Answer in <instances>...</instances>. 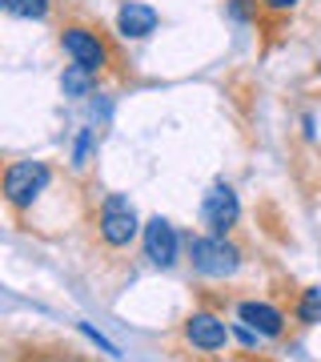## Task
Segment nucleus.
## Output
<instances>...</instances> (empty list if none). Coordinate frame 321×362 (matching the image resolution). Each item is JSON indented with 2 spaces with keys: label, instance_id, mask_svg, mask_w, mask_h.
I'll return each instance as SVG.
<instances>
[{
  "label": "nucleus",
  "instance_id": "obj_1",
  "mask_svg": "<svg viewBox=\"0 0 321 362\" xmlns=\"http://www.w3.org/2000/svg\"><path fill=\"white\" fill-rule=\"evenodd\" d=\"M189 262H193V270L205 274V278H229L241 266V250L233 246V242H225L221 233L189 238Z\"/></svg>",
  "mask_w": 321,
  "mask_h": 362
},
{
  "label": "nucleus",
  "instance_id": "obj_2",
  "mask_svg": "<svg viewBox=\"0 0 321 362\" xmlns=\"http://www.w3.org/2000/svg\"><path fill=\"white\" fill-rule=\"evenodd\" d=\"M49 181H52V173L44 161H13L4 169V197H8V206L25 209L49 189Z\"/></svg>",
  "mask_w": 321,
  "mask_h": 362
},
{
  "label": "nucleus",
  "instance_id": "obj_3",
  "mask_svg": "<svg viewBox=\"0 0 321 362\" xmlns=\"http://www.w3.org/2000/svg\"><path fill=\"white\" fill-rule=\"evenodd\" d=\"M101 238L109 246H128L137 238V214L128 206V197L109 194L101 206Z\"/></svg>",
  "mask_w": 321,
  "mask_h": 362
},
{
  "label": "nucleus",
  "instance_id": "obj_4",
  "mask_svg": "<svg viewBox=\"0 0 321 362\" xmlns=\"http://www.w3.org/2000/svg\"><path fill=\"white\" fill-rule=\"evenodd\" d=\"M61 49L68 52L73 65H85V69H92V73H101V69L109 65V49L97 40V33H89V28H80V25L61 33Z\"/></svg>",
  "mask_w": 321,
  "mask_h": 362
},
{
  "label": "nucleus",
  "instance_id": "obj_5",
  "mask_svg": "<svg viewBox=\"0 0 321 362\" xmlns=\"http://www.w3.org/2000/svg\"><path fill=\"white\" fill-rule=\"evenodd\" d=\"M201 218H205V226L213 233L225 238V233L237 226V218H241V202H237V194H233L229 185H221L217 181V185L205 194V202H201Z\"/></svg>",
  "mask_w": 321,
  "mask_h": 362
},
{
  "label": "nucleus",
  "instance_id": "obj_6",
  "mask_svg": "<svg viewBox=\"0 0 321 362\" xmlns=\"http://www.w3.org/2000/svg\"><path fill=\"white\" fill-rule=\"evenodd\" d=\"M185 338H189L197 350L217 354V350H225V342H229V330H225V322H221L217 314L197 310V314H189V318H185Z\"/></svg>",
  "mask_w": 321,
  "mask_h": 362
},
{
  "label": "nucleus",
  "instance_id": "obj_7",
  "mask_svg": "<svg viewBox=\"0 0 321 362\" xmlns=\"http://www.w3.org/2000/svg\"><path fill=\"white\" fill-rule=\"evenodd\" d=\"M145 254H149V262L161 266V270H169V266L177 262V230H173L165 218H153L145 226Z\"/></svg>",
  "mask_w": 321,
  "mask_h": 362
},
{
  "label": "nucleus",
  "instance_id": "obj_8",
  "mask_svg": "<svg viewBox=\"0 0 321 362\" xmlns=\"http://www.w3.org/2000/svg\"><path fill=\"white\" fill-rule=\"evenodd\" d=\"M237 318H241L249 330H257L261 338H277L285 330V314L269 302H241L237 306Z\"/></svg>",
  "mask_w": 321,
  "mask_h": 362
},
{
  "label": "nucleus",
  "instance_id": "obj_9",
  "mask_svg": "<svg viewBox=\"0 0 321 362\" xmlns=\"http://www.w3.org/2000/svg\"><path fill=\"white\" fill-rule=\"evenodd\" d=\"M116 28H121V37H128V40L149 37L157 28V8H149L141 0H125L121 13H116Z\"/></svg>",
  "mask_w": 321,
  "mask_h": 362
},
{
  "label": "nucleus",
  "instance_id": "obj_10",
  "mask_svg": "<svg viewBox=\"0 0 321 362\" xmlns=\"http://www.w3.org/2000/svg\"><path fill=\"white\" fill-rule=\"evenodd\" d=\"M92 85H97V73L85 69V65H68V69H64V77H61L64 97H89Z\"/></svg>",
  "mask_w": 321,
  "mask_h": 362
},
{
  "label": "nucleus",
  "instance_id": "obj_11",
  "mask_svg": "<svg viewBox=\"0 0 321 362\" xmlns=\"http://www.w3.org/2000/svg\"><path fill=\"white\" fill-rule=\"evenodd\" d=\"M52 0H4V8L13 16H25V21H44L49 16Z\"/></svg>",
  "mask_w": 321,
  "mask_h": 362
},
{
  "label": "nucleus",
  "instance_id": "obj_12",
  "mask_svg": "<svg viewBox=\"0 0 321 362\" xmlns=\"http://www.w3.org/2000/svg\"><path fill=\"white\" fill-rule=\"evenodd\" d=\"M301 322H321V290H309L305 302H301V310H297Z\"/></svg>",
  "mask_w": 321,
  "mask_h": 362
},
{
  "label": "nucleus",
  "instance_id": "obj_13",
  "mask_svg": "<svg viewBox=\"0 0 321 362\" xmlns=\"http://www.w3.org/2000/svg\"><path fill=\"white\" fill-rule=\"evenodd\" d=\"M89 149H92V133H89V129H80L77 153H73V165H85V161H89Z\"/></svg>",
  "mask_w": 321,
  "mask_h": 362
},
{
  "label": "nucleus",
  "instance_id": "obj_14",
  "mask_svg": "<svg viewBox=\"0 0 321 362\" xmlns=\"http://www.w3.org/2000/svg\"><path fill=\"white\" fill-rule=\"evenodd\" d=\"M229 16L233 21H249L253 16V0H229Z\"/></svg>",
  "mask_w": 321,
  "mask_h": 362
},
{
  "label": "nucleus",
  "instance_id": "obj_15",
  "mask_svg": "<svg viewBox=\"0 0 321 362\" xmlns=\"http://www.w3.org/2000/svg\"><path fill=\"white\" fill-rule=\"evenodd\" d=\"M265 8H273V13H289V8H297L301 0H261Z\"/></svg>",
  "mask_w": 321,
  "mask_h": 362
},
{
  "label": "nucleus",
  "instance_id": "obj_16",
  "mask_svg": "<svg viewBox=\"0 0 321 362\" xmlns=\"http://www.w3.org/2000/svg\"><path fill=\"white\" fill-rule=\"evenodd\" d=\"M317 73H321V61H317Z\"/></svg>",
  "mask_w": 321,
  "mask_h": 362
}]
</instances>
